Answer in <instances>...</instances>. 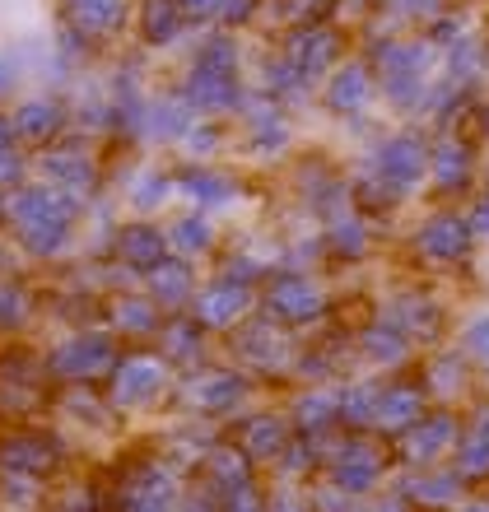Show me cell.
Instances as JSON below:
<instances>
[{"label":"cell","mask_w":489,"mask_h":512,"mask_svg":"<svg viewBox=\"0 0 489 512\" xmlns=\"http://www.w3.org/2000/svg\"><path fill=\"white\" fill-rule=\"evenodd\" d=\"M271 308H280L285 317H313L317 312V289L308 280H280L271 294Z\"/></svg>","instance_id":"cell-1"},{"label":"cell","mask_w":489,"mask_h":512,"mask_svg":"<svg viewBox=\"0 0 489 512\" xmlns=\"http://www.w3.org/2000/svg\"><path fill=\"white\" fill-rule=\"evenodd\" d=\"M420 238H424V252L429 256H462L466 252V229L457 219H434Z\"/></svg>","instance_id":"cell-2"},{"label":"cell","mask_w":489,"mask_h":512,"mask_svg":"<svg viewBox=\"0 0 489 512\" xmlns=\"http://www.w3.org/2000/svg\"><path fill=\"white\" fill-rule=\"evenodd\" d=\"M420 168H424V149L415 145V140H392L387 154H382V173L401 177V182H415Z\"/></svg>","instance_id":"cell-3"},{"label":"cell","mask_w":489,"mask_h":512,"mask_svg":"<svg viewBox=\"0 0 489 512\" xmlns=\"http://www.w3.org/2000/svg\"><path fill=\"white\" fill-rule=\"evenodd\" d=\"M368 98V80H364V70L354 66V70H340L336 75V89H331V108L345 112V108H359Z\"/></svg>","instance_id":"cell-4"},{"label":"cell","mask_w":489,"mask_h":512,"mask_svg":"<svg viewBox=\"0 0 489 512\" xmlns=\"http://www.w3.org/2000/svg\"><path fill=\"white\" fill-rule=\"evenodd\" d=\"M233 312H243V294H238V289L205 294V303H201V317H205V322H229Z\"/></svg>","instance_id":"cell-5"},{"label":"cell","mask_w":489,"mask_h":512,"mask_svg":"<svg viewBox=\"0 0 489 512\" xmlns=\"http://www.w3.org/2000/svg\"><path fill=\"white\" fill-rule=\"evenodd\" d=\"M443 443H448V419H434V429H429V433H424V429L415 433V452H420V457H434Z\"/></svg>","instance_id":"cell-6"},{"label":"cell","mask_w":489,"mask_h":512,"mask_svg":"<svg viewBox=\"0 0 489 512\" xmlns=\"http://www.w3.org/2000/svg\"><path fill=\"white\" fill-rule=\"evenodd\" d=\"M210 243V229L205 224H196V219H182L177 224V247H187V252H196V247Z\"/></svg>","instance_id":"cell-7"},{"label":"cell","mask_w":489,"mask_h":512,"mask_svg":"<svg viewBox=\"0 0 489 512\" xmlns=\"http://www.w3.org/2000/svg\"><path fill=\"white\" fill-rule=\"evenodd\" d=\"M410 410H415V396H406V391H401V396H392V401L382 405V419L392 424V419H406Z\"/></svg>","instance_id":"cell-8"},{"label":"cell","mask_w":489,"mask_h":512,"mask_svg":"<svg viewBox=\"0 0 489 512\" xmlns=\"http://www.w3.org/2000/svg\"><path fill=\"white\" fill-rule=\"evenodd\" d=\"M471 350H476L480 359H489V317L471 326Z\"/></svg>","instance_id":"cell-9"},{"label":"cell","mask_w":489,"mask_h":512,"mask_svg":"<svg viewBox=\"0 0 489 512\" xmlns=\"http://www.w3.org/2000/svg\"><path fill=\"white\" fill-rule=\"evenodd\" d=\"M131 238H136V243H131V252H136L140 261H150V256L163 247V243H154V233H131Z\"/></svg>","instance_id":"cell-10"},{"label":"cell","mask_w":489,"mask_h":512,"mask_svg":"<svg viewBox=\"0 0 489 512\" xmlns=\"http://www.w3.org/2000/svg\"><path fill=\"white\" fill-rule=\"evenodd\" d=\"M476 224H480V229H489V205H485V210H480V219H476Z\"/></svg>","instance_id":"cell-11"},{"label":"cell","mask_w":489,"mask_h":512,"mask_svg":"<svg viewBox=\"0 0 489 512\" xmlns=\"http://www.w3.org/2000/svg\"><path fill=\"white\" fill-rule=\"evenodd\" d=\"M187 5H191V10H196V5H210V0H187Z\"/></svg>","instance_id":"cell-12"}]
</instances>
